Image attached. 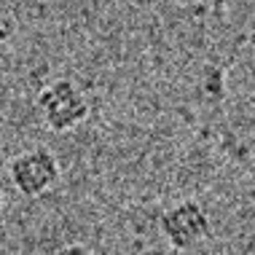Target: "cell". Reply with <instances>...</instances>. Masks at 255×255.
Returning <instances> with one entry per match:
<instances>
[{"label": "cell", "instance_id": "6da1fadb", "mask_svg": "<svg viewBox=\"0 0 255 255\" xmlns=\"http://www.w3.org/2000/svg\"><path fill=\"white\" fill-rule=\"evenodd\" d=\"M38 113L40 121L57 134L75 132L89 119V100L75 81L54 78L38 94Z\"/></svg>", "mask_w": 255, "mask_h": 255}, {"label": "cell", "instance_id": "7a4b0ae2", "mask_svg": "<svg viewBox=\"0 0 255 255\" xmlns=\"http://www.w3.org/2000/svg\"><path fill=\"white\" fill-rule=\"evenodd\" d=\"M11 185L19 191V196L38 199L46 196L62 177L59 158L49 148H30L11 158L8 164Z\"/></svg>", "mask_w": 255, "mask_h": 255}, {"label": "cell", "instance_id": "3957f363", "mask_svg": "<svg viewBox=\"0 0 255 255\" xmlns=\"http://www.w3.org/2000/svg\"><path fill=\"white\" fill-rule=\"evenodd\" d=\"M158 226H161L164 239L175 250H194L202 242H207L212 234L210 212L196 199H183V202L172 204L169 210H164Z\"/></svg>", "mask_w": 255, "mask_h": 255}, {"label": "cell", "instance_id": "277c9868", "mask_svg": "<svg viewBox=\"0 0 255 255\" xmlns=\"http://www.w3.org/2000/svg\"><path fill=\"white\" fill-rule=\"evenodd\" d=\"M54 255H94L92 250H89L86 245H81V242H70V245H62L54 250Z\"/></svg>", "mask_w": 255, "mask_h": 255}, {"label": "cell", "instance_id": "5b68a950", "mask_svg": "<svg viewBox=\"0 0 255 255\" xmlns=\"http://www.w3.org/2000/svg\"><path fill=\"white\" fill-rule=\"evenodd\" d=\"M0 210H3V194H0Z\"/></svg>", "mask_w": 255, "mask_h": 255}]
</instances>
